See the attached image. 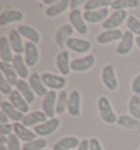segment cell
<instances>
[{
	"instance_id": "13",
	"label": "cell",
	"mask_w": 140,
	"mask_h": 150,
	"mask_svg": "<svg viewBox=\"0 0 140 150\" xmlns=\"http://www.w3.org/2000/svg\"><path fill=\"white\" fill-rule=\"evenodd\" d=\"M123 37V33L120 31L119 28L118 30H105L101 34L97 35V44L100 45H107V44H111V42H115V41H120Z\"/></svg>"
},
{
	"instance_id": "39",
	"label": "cell",
	"mask_w": 140,
	"mask_h": 150,
	"mask_svg": "<svg viewBox=\"0 0 140 150\" xmlns=\"http://www.w3.org/2000/svg\"><path fill=\"white\" fill-rule=\"evenodd\" d=\"M0 91H1V94H8V96L14 91L13 88H11V84L3 76L0 77Z\"/></svg>"
},
{
	"instance_id": "32",
	"label": "cell",
	"mask_w": 140,
	"mask_h": 150,
	"mask_svg": "<svg viewBox=\"0 0 140 150\" xmlns=\"http://www.w3.org/2000/svg\"><path fill=\"white\" fill-rule=\"evenodd\" d=\"M140 1L139 0H112L111 1V7L113 11H119V10H126L129 7H139Z\"/></svg>"
},
{
	"instance_id": "20",
	"label": "cell",
	"mask_w": 140,
	"mask_h": 150,
	"mask_svg": "<svg viewBox=\"0 0 140 150\" xmlns=\"http://www.w3.org/2000/svg\"><path fill=\"white\" fill-rule=\"evenodd\" d=\"M8 103L13 105L15 110H18L20 112H23L24 115H27L28 114V108H30V105H28V103L25 101V98L23 97L17 90H14V91L8 96Z\"/></svg>"
},
{
	"instance_id": "11",
	"label": "cell",
	"mask_w": 140,
	"mask_h": 150,
	"mask_svg": "<svg viewBox=\"0 0 140 150\" xmlns=\"http://www.w3.org/2000/svg\"><path fill=\"white\" fill-rule=\"evenodd\" d=\"M28 83H30V86H31V88H32V91L35 96H38V97H46V94L49 91H48L46 86L44 84V81H42V77H41L39 73L34 72L31 73V76H30V79H28Z\"/></svg>"
},
{
	"instance_id": "42",
	"label": "cell",
	"mask_w": 140,
	"mask_h": 150,
	"mask_svg": "<svg viewBox=\"0 0 140 150\" xmlns=\"http://www.w3.org/2000/svg\"><path fill=\"white\" fill-rule=\"evenodd\" d=\"M90 150H104L97 137H91L90 139Z\"/></svg>"
},
{
	"instance_id": "2",
	"label": "cell",
	"mask_w": 140,
	"mask_h": 150,
	"mask_svg": "<svg viewBox=\"0 0 140 150\" xmlns=\"http://www.w3.org/2000/svg\"><path fill=\"white\" fill-rule=\"evenodd\" d=\"M44 84L46 86V88L56 91V90H63L66 86V77L65 76H59V74H52V73H42L41 74Z\"/></svg>"
},
{
	"instance_id": "27",
	"label": "cell",
	"mask_w": 140,
	"mask_h": 150,
	"mask_svg": "<svg viewBox=\"0 0 140 150\" xmlns=\"http://www.w3.org/2000/svg\"><path fill=\"white\" fill-rule=\"evenodd\" d=\"M18 33L23 38H27L28 42H32L35 45H38L41 41V34L38 33V30L37 28H34L31 25H20L18 28Z\"/></svg>"
},
{
	"instance_id": "48",
	"label": "cell",
	"mask_w": 140,
	"mask_h": 150,
	"mask_svg": "<svg viewBox=\"0 0 140 150\" xmlns=\"http://www.w3.org/2000/svg\"><path fill=\"white\" fill-rule=\"evenodd\" d=\"M44 150H48V149H44Z\"/></svg>"
},
{
	"instance_id": "23",
	"label": "cell",
	"mask_w": 140,
	"mask_h": 150,
	"mask_svg": "<svg viewBox=\"0 0 140 150\" xmlns=\"http://www.w3.org/2000/svg\"><path fill=\"white\" fill-rule=\"evenodd\" d=\"M83 16H84L86 23H90V24L104 23L109 17V10L108 8H101V10H95V11H84Z\"/></svg>"
},
{
	"instance_id": "22",
	"label": "cell",
	"mask_w": 140,
	"mask_h": 150,
	"mask_svg": "<svg viewBox=\"0 0 140 150\" xmlns=\"http://www.w3.org/2000/svg\"><path fill=\"white\" fill-rule=\"evenodd\" d=\"M13 49L10 45L8 37H1L0 38V59L4 63H13V59L15 55H13Z\"/></svg>"
},
{
	"instance_id": "3",
	"label": "cell",
	"mask_w": 140,
	"mask_h": 150,
	"mask_svg": "<svg viewBox=\"0 0 140 150\" xmlns=\"http://www.w3.org/2000/svg\"><path fill=\"white\" fill-rule=\"evenodd\" d=\"M127 17H129V14H127L125 10L112 11V13L109 14V17L102 23L104 31H105V30H118V27L122 25L123 21H127Z\"/></svg>"
},
{
	"instance_id": "6",
	"label": "cell",
	"mask_w": 140,
	"mask_h": 150,
	"mask_svg": "<svg viewBox=\"0 0 140 150\" xmlns=\"http://www.w3.org/2000/svg\"><path fill=\"white\" fill-rule=\"evenodd\" d=\"M59 126H60V119L59 118H49V119L45 121L44 124L35 126V128H34V132L37 133V136L45 137V136L52 135L53 132H56Z\"/></svg>"
},
{
	"instance_id": "28",
	"label": "cell",
	"mask_w": 140,
	"mask_h": 150,
	"mask_svg": "<svg viewBox=\"0 0 140 150\" xmlns=\"http://www.w3.org/2000/svg\"><path fill=\"white\" fill-rule=\"evenodd\" d=\"M0 70H1V76L6 79L7 81L11 86H17L18 83V76L15 70L13 69V65L11 63H4V62H0Z\"/></svg>"
},
{
	"instance_id": "44",
	"label": "cell",
	"mask_w": 140,
	"mask_h": 150,
	"mask_svg": "<svg viewBox=\"0 0 140 150\" xmlns=\"http://www.w3.org/2000/svg\"><path fill=\"white\" fill-rule=\"evenodd\" d=\"M83 4L81 1H77V0H72L70 1V7H72V10H80V6ZM84 6V4H83Z\"/></svg>"
},
{
	"instance_id": "36",
	"label": "cell",
	"mask_w": 140,
	"mask_h": 150,
	"mask_svg": "<svg viewBox=\"0 0 140 150\" xmlns=\"http://www.w3.org/2000/svg\"><path fill=\"white\" fill-rule=\"evenodd\" d=\"M48 142L45 139H35L32 142H28V143L23 144V150H44L46 149Z\"/></svg>"
},
{
	"instance_id": "47",
	"label": "cell",
	"mask_w": 140,
	"mask_h": 150,
	"mask_svg": "<svg viewBox=\"0 0 140 150\" xmlns=\"http://www.w3.org/2000/svg\"><path fill=\"white\" fill-rule=\"evenodd\" d=\"M136 45H137V48L140 49V37H136Z\"/></svg>"
},
{
	"instance_id": "31",
	"label": "cell",
	"mask_w": 140,
	"mask_h": 150,
	"mask_svg": "<svg viewBox=\"0 0 140 150\" xmlns=\"http://www.w3.org/2000/svg\"><path fill=\"white\" fill-rule=\"evenodd\" d=\"M118 125H119L120 128H126V129H139L140 121L133 118L132 115L122 114V115L118 117Z\"/></svg>"
},
{
	"instance_id": "15",
	"label": "cell",
	"mask_w": 140,
	"mask_h": 150,
	"mask_svg": "<svg viewBox=\"0 0 140 150\" xmlns=\"http://www.w3.org/2000/svg\"><path fill=\"white\" fill-rule=\"evenodd\" d=\"M56 67L60 72L62 76H67L70 70H72V60H70V55L67 51H60L56 55Z\"/></svg>"
},
{
	"instance_id": "18",
	"label": "cell",
	"mask_w": 140,
	"mask_h": 150,
	"mask_svg": "<svg viewBox=\"0 0 140 150\" xmlns=\"http://www.w3.org/2000/svg\"><path fill=\"white\" fill-rule=\"evenodd\" d=\"M66 46L76 53H86L91 49V42L81 38H69Z\"/></svg>"
},
{
	"instance_id": "30",
	"label": "cell",
	"mask_w": 140,
	"mask_h": 150,
	"mask_svg": "<svg viewBox=\"0 0 140 150\" xmlns=\"http://www.w3.org/2000/svg\"><path fill=\"white\" fill-rule=\"evenodd\" d=\"M15 87H17V91H18L23 97L25 98V101H27L28 104H31V103H34V101H35V94H34L32 88H31V86H30V83H28V81H25V80L20 79Z\"/></svg>"
},
{
	"instance_id": "33",
	"label": "cell",
	"mask_w": 140,
	"mask_h": 150,
	"mask_svg": "<svg viewBox=\"0 0 140 150\" xmlns=\"http://www.w3.org/2000/svg\"><path fill=\"white\" fill-rule=\"evenodd\" d=\"M67 104H69V94L67 91L62 90L58 94V103H56V114L62 115L67 111Z\"/></svg>"
},
{
	"instance_id": "1",
	"label": "cell",
	"mask_w": 140,
	"mask_h": 150,
	"mask_svg": "<svg viewBox=\"0 0 140 150\" xmlns=\"http://www.w3.org/2000/svg\"><path fill=\"white\" fill-rule=\"evenodd\" d=\"M97 105H98V112H100L101 119L108 125H113L118 124V115L115 114L112 105H111V101L108 100L107 97H100L98 101H97Z\"/></svg>"
},
{
	"instance_id": "35",
	"label": "cell",
	"mask_w": 140,
	"mask_h": 150,
	"mask_svg": "<svg viewBox=\"0 0 140 150\" xmlns=\"http://www.w3.org/2000/svg\"><path fill=\"white\" fill-rule=\"evenodd\" d=\"M129 115H132L133 118L139 119L140 121V97L139 96H132L130 100H129Z\"/></svg>"
},
{
	"instance_id": "46",
	"label": "cell",
	"mask_w": 140,
	"mask_h": 150,
	"mask_svg": "<svg viewBox=\"0 0 140 150\" xmlns=\"http://www.w3.org/2000/svg\"><path fill=\"white\" fill-rule=\"evenodd\" d=\"M55 3H56L55 0H44V4H48L49 7H51V6H53Z\"/></svg>"
},
{
	"instance_id": "25",
	"label": "cell",
	"mask_w": 140,
	"mask_h": 150,
	"mask_svg": "<svg viewBox=\"0 0 140 150\" xmlns=\"http://www.w3.org/2000/svg\"><path fill=\"white\" fill-rule=\"evenodd\" d=\"M8 41L13 49L14 55H23L24 49H25V44H23V37L20 35L18 30H11L8 34Z\"/></svg>"
},
{
	"instance_id": "24",
	"label": "cell",
	"mask_w": 140,
	"mask_h": 150,
	"mask_svg": "<svg viewBox=\"0 0 140 150\" xmlns=\"http://www.w3.org/2000/svg\"><path fill=\"white\" fill-rule=\"evenodd\" d=\"M72 34H73V27L70 24H63L59 30L56 31L55 35V42L59 48H63L66 45V42L69 41V38H72Z\"/></svg>"
},
{
	"instance_id": "43",
	"label": "cell",
	"mask_w": 140,
	"mask_h": 150,
	"mask_svg": "<svg viewBox=\"0 0 140 150\" xmlns=\"http://www.w3.org/2000/svg\"><path fill=\"white\" fill-rule=\"evenodd\" d=\"M79 150H90V139H83L80 146L77 147Z\"/></svg>"
},
{
	"instance_id": "37",
	"label": "cell",
	"mask_w": 140,
	"mask_h": 150,
	"mask_svg": "<svg viewBox=\"0 0 140 150\" xmlns=\"http://www.w3.org/2000/svg\"><path fill=\"white\" fill-rule=\"evenodd\" d=\"M126 27H127V31H130L133 35L140 37V20L137 17L129 16L126 21Z\"/></svg>"
},
{
	"instance_id": "19",
	"label": "cell",
	"mask_w": 140,
	"mask_h": 150,
	"mask_svg": "<svg viewBox=\"0 0 140 150\" xmlns=\"http://www.w3.org/2000/svg\"><path fill=\"white\" fill-rule=\"evenodd\" d=\"M49 118L44 114L42 111H34V112H28L27 115L24 117V119H23V122L21 124L24 125V126H38V125L44 124L45 121H48Z\"/></svg>"
},
{
	"instance_id": "49",
	"label": "cell",
	"mask_w": 140,
	"mask_h": 150,
	"mask_svg": "<svg viewBox=\"0 0 140 150\" xmlns=\"http://www.w3.org/2000/svg\"><path fill=\"white\" fill-rule=\"evenodd\" d=\"M139 150H140V149H139Z\"/></svg>"
},
{
	"instance_id": "16",
	"label": "cell",
	"mask_w": 140,
	"mask_h": 150,
	"mask_svg": "<svg viewBox=\"0 0 140 150\" xmlns=\"http://www.w3.org/2000/svg\"><path fill=\"white\" fill-rule=\"evenodd\" d=\"M38 59H39V49L38 46L32 44V42H25V49H24V60L27 66L34 67V66L38 63Z\"/></svg>"
},
{
	"instance_id": "29",
	"label": "cell",
	"mask_w": 140,
	"mask_h": 150,
	"mask_svg": "<svg viewBox=\"0 0 140 150\" xmlns=\"http://www.w3.org/2000/svg\"><path fill=\"white\" fill-rule=\"evenodd\" d=\"M67 7H70V1L69 0H60V1H56L53 6L48 7L46 10H45V14H46L49 18L59 17L60 14H63L66 11Z\"/></svg>"
},
{
	"instance_id": "10",
	"label": "cell",
	"mask_w": 140,
	"mask_h": 150,
	"mask_svg": "<svg viewBox=\"0 0 140 150\" xmlns=\"http://www.w3.org/2000/svg\"><path fill=\"white\" fill-rule=\"evenodd\" d=\"M13 133L20 139L21 142H24V143H28V142H32L35 139H38L35 132L31 131V129H28L27 126H24L21 122L13 124Z\"/></svg>"
},
{
	"instance_id": "12",
	"label": "cell",
	"mask_w": 140,
	"mask_h": 150,
	"mask_svg": "<svg viewBox=\"0 0 140 150\" xmlns=\"http://www.w3.org/2000/svg\"><path fill=\"white\" fill-rule=\"evenodd\" d=\"M24 18V13L15 8H7L0 14V27H6L11 23H18Z\"/></svg>"
},
{
	"instance_id": "7",
	"label": "cell",
	"mask_w": 140,
	"mask_h": 150,
	"mask_svg": "<svg viewBox=\"0 0 140 150\" xmlns=\"http://www.w3.org/2000/svg\"><path fill=\"white\" fill-rule=\"evenodd\" d=\"M67 112L73 118H77L81 115V94L79 90H73L72 93H69Z\"/></svg>"
},
{
	"instance_id": "5",
	"label": "cell",
	"mask_w": 140,
	"mask_h": 150,
	"mask_svg": "<svg viewBox=\"0 0 140 150\" xmlns=\"http://www.w3.org/2000/svg\"><path fill=\"white\" fill-rule=\"evenodd\" d=\"M69 21H70V25L73 27V30H76L79 34L86 35L88 33L87 23L80 10H70V13H69Z\"/></svg>"
},
{
	"instance_id": "14",
	"label": "cell",
	"mask_w": 140,
	"mask_h": 150,
	"mask_svg": "<svg viewBox=\"0 0 140 150\" xmlns=\"http://www.w3.org/2000/svg\"><path fill=\"white\" fill-rule=\"evenodd\" d=\"M134 42H136V38H134L133 34L130 33V31H125L122 39L119 41V44L116 46V53L118 55H127L133 49Z\"/></svg>"
},
{
	"instance_id": "17",
	"label": "cell",
	"mask_w": 140,
	"mask_h": 150,
	"mask_svg": "<svg viewBox=\"0 0 140 150\" xmlns=\"http://www.w3.org/2000/svg\"><path fill=\"white\" fill-rule=\"evenodd\" d=\"M81 143V140L76 136H65L60 137L59 140L53 144L52 150H73L76 147H79Z\"/></svg>"
},
{
	"instance_id": "38",
	"label": "cell",
	"mask_w": 140,
	"mask_h": 150,
	"mask_svg": "<svg viewBox=\"0 0 140 150\" xmlns=\"http://www.w3.org/2000/svg\"><path fill=\"white\" fill-rule=\"evenodd\" d=\"M7 149H8V150H23L21 140L15 136L14 133L8 136V140H7Z\"/></svg>"
},
{
	"instance_id": "34",
	"label": "cell",
	"mask_w": 140,
	"mask_h": 150,
	"mask_svg": "<svg viewBox=\"0 0 140 150\" xmlns=\"http://www.w3.org/2000/svg\"><path fill=\"white\" fill-rule=\"evenodd\" d=\"M108 6H111V1H108V0H88L84 3V10L95 11V10H101V8H108Z\"/></svg>"
},
{
	"instance_id": "9",
	"label": "cell",
	"mask_w": 140,
	"mask_h": 150,
	"mask_svg": "<svg viewBox=\"0 0 140 150\" xmlns=\"http://www.w3.org/2000/svg\"><path fill=\"white\" fill-rule=\"evenodd\" d=\"M56 103H58V94H56V91L49 90L46 97L44 98V101H42V112L48 118H55V114H56Z\"/></svg>"
},
{
	"instance_id": "8",
	"label": "cell",
	"mask_w": 140,
	"mask_h": 150,
	"mask_svg": "<svg viewBox=\"0 0 140 150\" xmlns=\"http://www.w3.org/2000/svg\"><path fill=\"white\" fill-rule=\"evenodd\" d=\"M95 65V56L93 53L86 55L83 58H77L72 60V72H87Z\"/></svg>"
},
{
	"instance_id": "40",
	"label": "cell",
	"mask_w": 140,
	"mask_h": 150,
	"mask_svg": "<svg viewBox=\"0 0 140 150\" xmlns=\"http://www.w3.org/2000/svg\"><path fill=\"white\" fill-rule=\"evenodd\" d=\"M10 135H13V125L0 124V136H10Z\"/></svg>"
},
{
	"instance_id": "26",
	"label": "cell",
	"mask_w": 140,
	"mask_h": 150,
	"mask_svg": "<svg viewBox=\"0 0 140 150\" xmlns=\"http://www.w3.org/2000/svg\"><path fill=\"white\" fill-rule=\"evenodd\" d=\"M13 69L15 70V73H17V76L20 79H23V80H25V79H30V72H28V66L27 63H25V60H24V58H23V55H15L13 59Z\"/></svg>"
},
{
	"instance_id": "4",
	"label": "cell",
	"mask_w": 140,
	"mask_h": 150,
	"mask_svg": "<svg viewBox=\"0 0 140 150\" xmlns=\"http://www.w3.org/2000/svg\"><path fill=\"white\" fill-rule=\"evenodd\" d=\"M101 80L104 86L108 90L115 91L118 88V79H116V73H115V67L113 65H105L101 70Z\"/></svg>"
},
{
	"instance_id": "41",
	"label": "cell",
	"mask_w": 140,
	"mask_h": 150,
	"mask_svg": "<svg viewBox=\"0 0 140 150\" xmlns=\"http://www.w3.org/2000/svg\"><path fill=\"white\" fill-rule=\"evenodd\" d=\"M132 91H133L134 96H139L140 94V73L133 79V81H132Z\"/></svg>"
},
{
	"instance_id": "21",
	"label": "cell",
	"mask_w": 140,
	"mask_h": 150,
	"mask_svg": "<svg viewBox=\"0 0 140 150\" xmlns=\"http://www.w3.org/2000/svg\"><path fill=\"white\" fill-rule=\"evenodd\" d=\"M0 108H1V112L6 114L7 117H8V119L13 121L14 124H15V122H23V119L25 117L23 112H20L18 110H15L8 101H1V103H0Z\"/></svg>"
},
{
	"instance_id": "45",
	"label": "cell",
	"mask_w": 140,
	"mask_h": 150,
	"mask_svg": "<svg viewBox=\"0 0 140 150\" xmlns=\"http://www.w3.org/2000/svg\"><path fill=\"white\" fill-rule=\"evenodd\" d=\"M8 121H10V119H8V117H7L6 114H3V112H1V114H0V124L3 125V124H8Z\"/></svg>"
}]
</instances>
